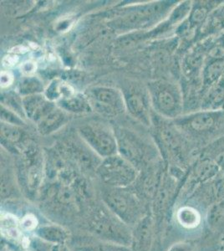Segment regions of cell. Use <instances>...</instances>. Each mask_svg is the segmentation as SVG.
Instances as JSON below:
<instances>
[{
  "instance_id": "obj_1",
  "label": "cell",
  "mask_w": 224,
  "mask_h": 251,
  "mask_svg": "<svg viewBox=\"0 0 224 251\" xmlns=\"http://www.w3.org/2000/svg\"><path fill=\"white\" fill-rule=\"evenodd\" d=\"M79 137L85 144L100 157H111L118 151L115 131L103 123L90 122L84 123L78 129Z\"/></svg>"
},
{
  "instance_id": "obj_2",
  "label": "cell",
  "mask_w": 224,
  "mask_h": 251,
  "mask_svg": "<svg viewBox=\"0 0 224 251\" xmlns=\"http://www.w3.org/2000/svg\"><path fill=\"white\" fill-rule=\"evenodd\" d=\"M91 108L100 114L115 117L126 110L123 93L108 86H93L85 93Z\"/></svg>"
},
{
  "instance_id": "obj_3",
  "label": "cell",
  "mask_w": 224,
  "mask_h": 251,
  "mask_svg": "<svg viewBox=\"0 0 224 251\" xmlns=\"http://www.w3.org/2000/svg\"><path fill=\"white\" fill-rule=\"evenodd\" d=\"M99 173L105 182L114 185H126L136 177V171L131 163L117 154L105 158L100 167Z\"/></svg>"
},
{
  "instance_id": "obj_4",
  "label": "cell",
  "mask_w": 224,
  "mask_h": 251,
  "mask_svg": "<svg viewBox=\"0 0 224 251\" xmlns=\"http://www.w3.org/2000/svg\"><path fill=\"white\" fill-rule=\"evenodd\" d=\"M125 108L132 117L137 120L149 125L150 123V112L149 102L150 97L148 89L142 88L138 85H130L122 91Z\"/></svg>"
},
{
  "instance_id": "obj_5",
  "label": "cell",
  "mask_w": 224,
  "mask_h": 251,
  "mask_svg": "<svg viewBox=\"0 0 224 251\" xmlns=\"http://www.w3.org/2000/svg\"><path fill=\"white\" fill-rule=\"evenodd\" d=\"M150 102L154 108L162 114H173L177 107V98L168 83L153 81L148 85Z\"/></svg>"
},
{
  "instance_id": "obj_6",
  "label": "cell",
  "mask_w": 224,
  "mask_h": 251,
  "mask_svg": "<svg viewBox=\"0 0 224 251\" xmlns=\"http://www.w3.org/2000/svg\"><path fill=\"white\" fill-rule=\"evenodd\" d=\"M115 133L118 150L122 157L129 162L139 160L145 151V143L128 130L118 129Z\"/></svg>"
},
{
  "instance_id": "obj_7",
  "label": "cell",
  "mask_w": 224,
  "mask_h": 251,
  "mask_svg": "<svg viewBox=\"0 0 224 251\" xmlns=\"http://www.w3.org/2000/svg\"><path fill=\"white\" fill-rule=\"evenodd\" d=\"M22 101L26 117L34 123H37L56 106L54 102L50 101L45 95L42 94L24 97Z\"/></svg>"
},
{
  "instance_id": "obj_8",
  "label": "cell",
  "mask_w": 224,
  "mask_h": 251,
  "mask_svg": "<svg viewBox=\"0 0 224 251\" xmlns=\"http://www.w3.org/2000/svg\"><path fill=\"white\" fill-rule=\"evenodd\" d=\"M67 117L66 111L56 105L48 114L36 123L38 131L42 135L51 134L66 124L68 119Z\"/></svg>"
},
{
  "instance_id": "obj_9",
  "label": "cell",
  "mask_w": 224,
  "mask_h": 251,
  "mask_svg": "<svg viewBox=\"0 0 224 251\" xmlns=\"http://www.w3.org/2000/svg\"><path fill=\"white\" fill-rule=\"evenodd\" d=\"M57 106L69 113L83 114L93 111L85 95L75 94L57 101Z\"/></svg>"
},
{
  "instance_id": "obj_10",
  "label": "cell",
  "mask_w": 224,
  "mask_h": 251,
  "mask_svg": "<svg viewBox=\"0 0 224 251\" xmlns=\"http://www.w3.org/2000/svg\"><path fill=\"white\" fill-rule=\"evenodd\" d=\"M25 132L19 126L1 123V138L3 142L9 144H20L24 143Z\"/></svg>"
},
{
  "instance_id": "obj_11",
  "label": "cell",
  "mask_w": 224,
  "mask_h": 251,
  "mask_svg": "<svg viewBox=\"0 0 224 251\" xmlns=\"http://www.w3.org/2000/svg\"><path fill=\"white\" fill-rule=\"evenodd\" d=\"M44 91V86L41 81L34 76H26L21 80L19 86V92L24 97L31 95L41 94Z\"/></svg>"
},
{
  "instance_id": "obj_12",
  "label": "cell",
  "mask_w": 224,
  "mask_h": 251,
  "mask_svg": "<svg viewBox=\"0 0 224 251\" xmlns=\"http://www.w3.org/2000/svg\"><path fill=\"white\" fill-rule=\"evenodd\" d=\"M177 219L180 224L186 228H194L199 224L200 216L199 213L192 208H182L177 213Z\"/></svg>"
},
{
  "instance_id": "obj_13",
  "label": "cell",
  "mask_w": 224,
  "mask_h": 251,
  "mask_svg": "<svg viewBox=\"0 0 224 251\" xmlns=\"http://www.w3.org/2000/svg\"><path fill=\"white\" fill-rule=\"evenodd\" d=\"M3 106H5L7 108L14 111L15 113L20 115V117H26L25 111H24L23 101L22 98L20 99L16 95L9 94L3 96Z\"/></svg>"
},
{
  "instance_id": "obj_14",
  "label": "cell",
  "mask_w": 224,
  "mask_h": 251,
  "mask_svg": "<svg viewBox=\"0 0 224 251\" xmlns=\"http://www.w3.org/2000/svg\"><path fill=\"white\" fill-rule=\"evenodd\" d=\"M2 230L6 236L11 239H17L20 236V232L17 228V222L14 217L7 215L2 220Z\"/></svg>"
},
{
  "instance_id": "obj_15",
  "label": "cell",
  "mask_w": 224,
  "mask_h": 251,
  "mask_svg": "<svg viewBox=\"0 0 224 251\" xmlns=\"http://www.w3.org/2000/svg\"><path fill=\"white\" fill-rule=\"evenodd\" d=\"M1 120L2 123H8L14 126H23L25 124L22 117L15 113L14 111L9 110L4 106H1Z\"/></svg>"
},
{
  "instance_id": "obj_16",
  "label": "cell",
  "mask_w": 224,
  "mask_h": 251,
  "mask_svg": "<svg viewBox=\"0 0 224 251\" xmlns=\"http://www.w3.org/2000/svg\"><path fill=\"white\" fill-rule=\"evenodd\" d=\"M213 125V117L208 114L199 115L195 117L191 123L192 127L196 131H205L210 128Z\"/></svg>"
},
{
  "instance_id": "obj_17",
  "label": "cell",
  "mask_w": 224,
  "mask_h": 251,
  "mask_svg": "<svg viewBox=\"0 0 224 251\" xmlns=\"http://www.w3.org/2000/svg\"><path fill=\"white\" fill-rule=\"evenodd\" d=\"M223 66L221 63H214L207 71V78L210 80H214L216 78L219 76V74L221 73Z\"/></svg>"
},
{
  "instance_id": "obj_18",
  "label": "cell",
  "mask_w": 224,
  "mask_h": 251,
  "mask_svg": "<svg viewBox=\"0 0 224 251\" xmlns=\"http://www.w3.org/2000/svg\"><path fill=\"white\" fill-rule=\"evenodd\" d=\"M37 69L36 64L31 60H27L21 65V72L27 76H32Z\"/></svg>"
},
{
  "instance_id": "obj_19",
  "label": "cell",
  "mask_w": 224,
  "mask_h": 251,
  "mask_svg": "<svg viewBox=\"0 0 224 251\" xmlns=\"http://www.w3.org/2000/svg\"><path fill=\"white\" fill-rule=\"evenodd\" d=\"M14 82V75L8 72H1V87L7 88Z\"/></svg>"
},
{
  "instance_id": "obj_20",
  "label": "cell",
  "mask_w": 224,
  "mask_h": 251,
  "mask_svg": "<svg viewBox=\"0 0 224 251\" xmlns=\"http://www.w3.org/2000/svg\"><path fill=\"white\" fill-rule=\"evenodd\" d=\"M37 224V221L35 220V218L31 215H28L24 218L22 220V226L24 228H25L27 230H31L33 228H35Z\"/></svg>"
},
{
  "instance_id": "obj_21",
  "label": "cell",
  "mask_w": 224,
  "mask_h": 251,
  "mask_svg": "<svg viewBox=\"0 0 224 251\" xmlns=\"http://www.w3.org/2000/svg\"><path fill=\"white\" fill-rule=\"evenodd\" d=\"M18 62H19V57L14 54L5 56L3 60V66L7 67H12L14 65H16Z\"/></svg>"
},
{
  "instance_id": "obj_22",
  "label": "cell",
  "mask_w": 224,
  "mask_h": 251,
  "mask_svg": "<svg viewBox=\"0 0 224 251\" xmlns=\"http://www.w3.org/2000/svg\"><path fill=\"white\" fill-rule=\"evenodd\" d=\"M206 15V10L204 9H198L193 15V20L195 21H201L203 20Z\"/></svg>"
},
{
  "instance_id": "obj_23",
  "label": "cell",
  "mask_w": 224,
  "mask_h": 251,
  "mask_svg": "<svg viewBox=\"0 0 224 251\" xmlns=\"http://www.w3.org/2000/svg\"><path fill=\"white\" fill-rule=\"evenodd\" d=\"M211 55L215 58L223 57V56H224V49L219 48V47L213 49L211 51Z\"/></svg>"
},
{
  "instance_id": "obj_24",
  "label": "cell",
  "mask_w": 224,
  "mask_h": 251,
  "mask_svg": "<svg viewBox=\"0 0 224 251\" xmlns=\"http://www.w3.org/2000/svg\"><path fill=\"white\" fill-rule=\"evenodd\" d=\"M218 163H219L220 165L224 166V152L221 153V154L219 155V157H218Z\"/></svg>"
}]
</instances>
